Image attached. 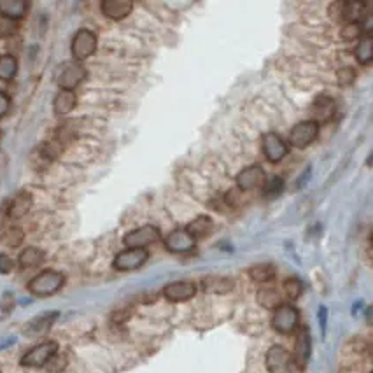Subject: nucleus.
<instances>
[{"label": "nucleus", "instance_id": "7", "mask_svg": "<svg viewBox=\"0 0 373 373\" xmlns=\"http://www.w3.org/2000/svg\"><path fill=\"white\" fill-rule=\"evenodd\" d=\"M269 373H294L293 356L283 346H272L265 358Z\"/></svg>", "mask_w": 373, "mask_h": 373}, {"label": "nucleus", "instance_id": "17", "mask_svg": "<svg viewBox=\"0 0 373 373\" xmlns=\"http://www.w3.org/2000/svg\"><path fill=\"white\" fill-rule=\"evenodd\" d=\"M340 18L346 23L351 25H361L367 18V6L361 2H347L342 4V11H340Z\"/></svg>", "mask_w": 373, "mask_h": 373}, {"label": "nucleus", "instance_id": "28", "mask_svg": "<svg viewBox=\"0 0 373 373\" xmlns=\"http://www.w3.org/2000/svg\"><path fill=\"white\" fill-rule=\"evenodd\" d=\"M356 60L361 65H368L373 60V41L370 35L360 39V44L356 48Z\"/></svg>", "mask_w": 373, "mask_h": 373}, {"label": "nucleus", "instance_id": "11", "mask_svg": "<svg viewBox=\"0 0 373 373\" xmlns=\"http://www.w3.org/2000/svg\"><path fill=\"white\" fill-rule=\"evenodd\" d=\"M196 245L195 237L191 233H188V230H174L172 233L167 235L165 238V247L170 252L175 255H184V252L193 251Z\"/></svg>", "mask_w": 373, "mask_h": 373}, {"label": "nucleus", "instance_id": "5", "mask_svg": "<svg viewBox=\"0 0 373 373\" xmlns=\"http://www.w3.org/2000/svg\"><path fill=\"white\" fill-rule=\"evenodd\" d=\"M86 77V69L79 62H67L56 72V83L62 90L74 91Z\"/></svg>", "mask_w": 373, "mask_h": 373}, {"label": "nucleus", "instance_id": "22", "mask_svg": "<svg viewBox=\"0 0 373 373\" xmlns=\"http://www.w3.org/2000/svg\"><path fill=\"white\" fill-rule=\"evenodd\" d=\"M249 276L255 283L258 284H269L276 279L277 276V269L272 265V263H262V265H255L251 270H249Z\"/></svg>", "mask_w": 373, "mask_h": 373}, {"label": "nucleus", "instance_id": "23", "mask_svg": "<svg viewBox=\"0 0 373 373\" xmlns=\"http://www.w3.org/2000/svg\"><path fill=\"white\" fill-rule=\"evenodd\" d=\"M202 286L209 293L224 294L233 290L235 283L231 279H226V277H207V279H203Z\"/></svg>", "mask_w": 373, "mask_h": 373}, {"label": "nucleus", "instance_id": "8", "mask_svg": "<svg viewBox=\"0 0 373 373\" xmlns=\"http://www.w3.org/2000/svg\"><path fill=\"white\" fill-rule=\"evenodd\" d=\"M147 259H149V252L146 249H125L116 256L112 266L119 272H132L140 269Z\"/></svg>", "mask_w": 373, "mask_h": 373}, {"label": "nucleus", "instance_id": "26", "mask_svg": "<svg viewBox=\"0 0 373 373\" xmlns=\"http://www.w3.org/2000/svg\"><path fill=\"white\" fill-rule=\"evenodd\" d=\"M258 301L259 305H263L265 308L276 311L277 307L283 305V297H280L276 287H262V290L258 291Z\"/></svg>", "mask_w": 373, "mask_h": 373}, {"label": "nucleus", "instance_id": "2", "mask_svg": "<svg viewBox=\"0 0 373 373\" xmlns=\"http://www.w3.org/2000/svg\"><path fill=\"white\" fill-rule=\"evenodd\" d=\"M98 39L97 34L90 28H81L76 32L72 39V44H70V53L74 56V62H83V60L90 58L95 51H97Z\"/></svg>", "mask_w": 373, "mask_h": 373}, {"label": "nucleus", "instance_id": "14", "mask_svg": "<svg viewBox=\"0 0 373 373\" xmlns=\"http://www.w3.org/2000/svg\"><path fill=\"white\" fill-rule=\"evenodd\" d=\"M196 294V286L189 280H179V283H172L165 286L163 297L172 304H181V301L191 300Z\"/></svg>", "mask_w": 373, "mask_h": 373}, {"label": "nucleus", "instance_id": "21", "mask_svg": "<svg viewBox=\"0 0 373 373\" xmlns=\"http://www.w3.org/2000/svg\"><path fill=\"white\" fill-rule=\"evenodd\" d=\"M58 318V312H49V314H42L39 318H35L34 321H30V325L27 326L28 335H42L48 332L53 326V323Z\"/></svg>", "mask_w": 373, "mask_h": 373}, {"label": "nucleus", "instance_id": "3", "mask_svg": "<svg viewBox=\"0 0 373 373\" xmlns=\"http://www.w3.org/2000/svg\"><path fill=\"white\" fill-rule=\"evenodd\" d=\"M56 353H58V344L49 340V342H42V344H39V346L32 347L27 354H23L20 363H21V367H27V368L46 367V365H48L49 361L56 356Z\"/></svg>", "mask_w": 373, "mask_h": 373}, {"label": "nucleus", "instance_id": "12", "mask_svg": "<svg viewBox=\"0 0 373 373\" xmlns=\"http://www.w3.org/2000/svg\"><path fill=\"white\" fill-rule=\"evenodd\" d=\"M265 170L258 165L244 168L242 172H238L237 175V188L238 191H252L256 188H262L265 184Z\"/></svg>", "mask_w": 373, "mask_h": 373}, {"label": "nucleus", "instance_id": "6", "mask_svg": "<svg viewBox=\"0 0 373 373\" xmlns=\"http://www.w3.org/2000/svg\"><path fill=\"white\" fill-rule=\"evenodd\" d=\"M161 238L160 230L153 224H144V226L135 228V230L128 231L123 238L125 245L128 249H146L147 245L154 244Z\"/></svg>", "mask_w": 373, "mask_h": 373}, {"label": "nucleus", "instance_id": "9", "mask_svg": "<svg viewBox=\"0 0 373 373\" xmlns=\"http://www.w3.org/2000/svg\"><path fill=\"white\" fill-rule=\"evenodd\" d=\"M319 135V125L318 123L311 121H301L298 123L297 126H293L290 133V144L291 146L298 147V149H304V147H308Z\"/></svg>", "mask_w": 373, "mask_h": 373}, {"label": "nucleus", "instance_id": "31", "mask_svg": "<svg viewBox=\"0 0 373 373\" xmlns=\"http://www.w3.org/2000/svg\"><path fill=\"white\" fill-rule=\"evenodd\" d=\"M263 188H265L266 198H277V196L283 193L284 182L280 177H273V179H270L269 182H265V184H263Z\"/></svg>", "mask_w": 373, "mask_h": 373}, {"label": "nucleus", "instance_id": "13", "mask_svg": "<svg viewBox=\"0 0 373 373\" xmlns=\"http://www.w3.org/2000/svg\"><path fill=\"white\" fill-rule=\"evenodd\" d=\"M337 111L335 100L332 97H326V95H321V97L316 98L314 102L308 107V114H311V121L314 123H328L330 119L333 118Z\"/></svg>", "mask_w": 373, "mask_h": 373}, {"label": "nucleus", "instance_id": "32", "mask_svg": "<svg viewBox=\"0 0 373 373\" xmlns=\"http://www.w3.org/2000/svg\"><path fill=\"white\" fill-rule=\"evenodd\" d=\"M354 79H356V72L351 67H344V69L337 72V81H339L340 86H351Z\"/></svg>", "mask_w": 373, "mask_h": 373}, {"label": "nucleus", "instance_id": "20", "mask_svg": "<svg viewBox=\"0 0 373 373\" xmlns=\"http://www.w3.org/2000/svg\"><path fill=\"white\" fill-rule=\"evenodd\" d=\"M76 104H77V97L74 91L60 90L58 95L55 97V102H53V111H55L56 116H65L74 111Z\"/></svg>", "mask_w": 373, "mask_h": 373}, {"label": "nucleus", "instance_id": "33", "mask_svg": "<svg viewBox=\"0 0 373 373\" xmlns=\"http://www.w3.org/2000/svg\"><path fill=\"white\" fill-rule=\"evenodd\" d=\"M361 34H363V27H361V25L347 23L346 27L342 28V37L346 39V41H358V39H361Z\"/></svg>", "mask_w": 373, "mask_h": 373}, {"label": "nucleus", "instance_id": "35", "mask_svg": "<svg viewBox=\"0 0 373 373\" xmlns=\"http://www.w3.org/2000/svg\"><path fill=\"white\" fill-rule=\"evenodd\" d=\"M9 107H11L9 97H7V93H4V91L0 90V118L9 112Z\"/></svg>", "mask_w": 373, "mask_h": 373}, {"label": "nucleus", "instance_id": "1", "mask_svg": "<svg viewBox=\"0 0 373 373\" xmlns=\"http://www.w3.org/2000/svg\"><path fill=\"white\" fill-rule=\"evenodd\" d=\"M63 284H65L63 273L56 272V270H44V272L37 273V276L28 283V291H30L34 297L46 298L58 293Z\"/></svg>", "mask_w": 373, "mask_h": 373}, {"label": "nucleus", "instance_id": "27", "mask_svg": "<svg viewBox=\"0 0 373 373\" xmlns=\"http://www.w3.org/2000/svg\"><path fill=\"white\" fill-rule=\"evenodd\" d=\"M18 72V60L13 55L0 56V81H13Z\"/></svg>", "mask_w": 373, "mask_h": 373}, {"label": "nucleus", "instance_id": "19", "mask_svg": "<svg viewBox=\"0 0 373 373\" xmlns=\"http://www.w3.org/2000/svg\"><path fill=\"white\" fill-rule=\"evenodd\" d=\"M28 11V4L23 0H2L0 2V14L4 20L16 21L23 18Z\"/></svg>", "mask_w": 373, "mask_h": 373}, {"label": "nucleus", "instance_id": "29", "mask_svg": "<svg viewBox=\"0 0 373 373\" xmlns=\"http://www.w3.org/2000/svg\"><path fill=\"white\" fill-rule=\"evenodd\" d=\"M304 293V284L297 277H290V279L284 280V294L290 298L291 301H297L298 298Z\"/></svg>", "mask_w": 373, "mask_h": 373}, {"label": "nucleus", "instance_id": "16", "mask_svg": "<svg viewBox=\"0 0 373 373\" xmlns=\"http://www.w3.org/2000/svg\"><path fill=\"white\" fill-rule=\"evenodd\" d=\"M100 9L104 16L109 20H123L128 16L133 9V4L128 0H104L100 4Z\"/></svg>", "mask_w": 373, "mask_h": 373}, {"label": "nucleus", "instance_id": "25", "mask_svg": "<svg viewBox=\"0 0 373 373\" xmlns=\"http://www.w3.org/2000/svg\"><path fill=\"white\" fill-rule=\"evenodd\" d=\"M186 230H188V233H191L193 237H195V240H198V238L210 235V231H212V219L207 216H198L188 224Z\"/></svg>", "mask_w": 373, "mask_h": 373}, {"label": "nucleus", "instance_id": "24", "mask_svg": "<svg viewBox=\"0 0 373 373\" xmlns=\"http://www.w3.org/2000/svg\"><path fill=\"white\" fill-rule=\"evenodd\" d=\"M42 262H44V252L37 247L23 249L20 252V258H18V263H20L21 269H35Z\"/></svg>", "mask_w": 373, "mask_h": 373}, {"label": "nucleus", "instance_id": "15", "mask_svg": "<svg viewBox=\"0 0 373 373\" xmlns=\"http://www.w3.org/2000/svg\"><path fill=\"white\" fill-rule=\"evenodd\" d=\"M311 335H308L307 328H301L297 335V342H294V354L293 361L294 367L298 370H305L308 363V358H311Z\"/></svg>", "mask_w": 373, "mask_h": 373}, {"label": "nucleus", "instance_id": "4", "mask_svg": "<svg viewBox=\"0 0 373 373\" xmlns=\"http://www.w3.org/2000/svg\"><path fill=\"white\" fill-rule=\"evenodd\" d=\"M298 325H300V314L293 305L283 304L273 311L272 328L280 335H290V333L297 332Z\"/></svg>", "mask_w": 373, "mask_h": 373}, {"label": "nucleus", "instance_id": "34", "mask_svg": "<svg viewBox=\"0 0 373 373\" xmlns=\"http://www.w3.org/2000/svg\"><path fill=\"white\" fill-rule=\"evenodd\" d=\"M13 269H14V262H13V258H11L9 255H0V273H2V276H6V273H11L13 272Z\"/></svg>", "mask_w": 373, "mask_h": 373}, {"label": "nucleus", "instance_id": "30", "mask_svg": "<svg viewBox=\"0 0 373 373\" xmlns=\"http://www.w3.org/2000/svg\"><path fill=\"white\" fill-rule=\"evenodd\" d=\"M21 242H23V231L20 228H7L2 233V244L7 245V247H18Z\"/></svg>", "mask_w": 373, "mask_h": 373}, {"label": "nucleus", "instance_id": "10", "mask_svg": "<svg viewBox=\"0 0 373 373\" xmlns=\"http://www.w3.org/2000/svg\"><path fill=\"white\" fill-rule=\"evenodd\" d=\"M263 146V153H265V158L270 161V163H279L280 160H284L287 154V144L280 139V135L277 133L270 132L263 135L262 140Z\"/></svg>", "mask_w": 373, "mask_h": 373}, {"label": "nucleus", "instance_id": "18", "mask_svg": "<svg viewBox=\"0 0 373 373\" xmlns=\"http://www.w3.org/2000/svg\"><path fill=\"white\" fill-rule=\"evenodd\" d=\"M32 203L34 202H32L30 193L27 191L18 193V195L13 198V202H11L7 214H9L11 219H21V217L27 216L28 210L32 209Z\"/></svg>", "mask_w": 373, "mask_h": 373}]
</instances>
